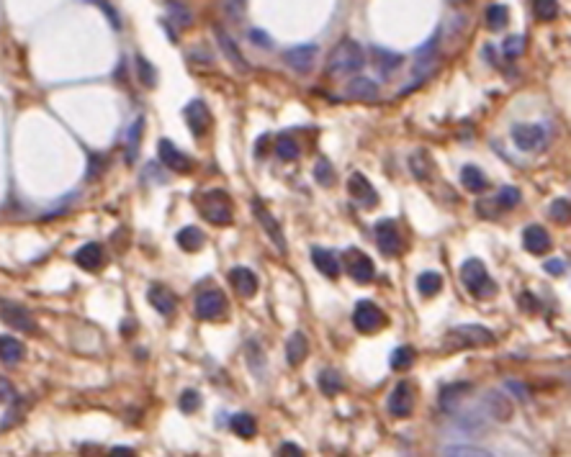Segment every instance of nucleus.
I'll list each match as a JSON object with an SVG mask.
<instances>
[{
	"instance_id": "nucleus-1",
	"label": "nucleus",
	"mask_w": 571,
	"mask_h": 457,
	"mask_svg": "<svg viewBox=\"0 0 571 457\" xmlns=\"http://www.w3.org/2000/svg\"><path fill=\"white\" fill-rule=\"evenodd\" d=\"M366 64V54L360 49V44L353 39H342V42L332 49L330 59H327V75L330 78H345V75H355L363 70Z\"/></svg>"
},
{
	"instance_id": "nucleus-2",
	"label": "nucleus",
	"mask_w": 571,
	"mask_h": 457,
	"mask_svg": "<svg viewBox=\"0 0 571 457\" xmlns=\"http://www.w3.org/2000/svg\"><path fill=\"white\" fill-rule=\"evenodd\" d=\"M196 208L206 221H212L217 226H229L232 224V201L224 190H206L196 198Z\"/></svg>"
},
{
	"instance_id": "nucleus-3",
	"label": "nucleus",
	"mask_w": 571,
	"mask_h": 457,
	"mask_svg": "<svg viewBox=\"0 0 571 457\" xmlns=\"http://www.w3.org/2000/svg\"><path fill=\"white\" fill-rule=\"evenodd\" d=\"M461 283L473 298H492L497 293V283L489 278L487 268L481 260H466L461 268Z\"/></svg>"
},
{
	"instance_id": "nucleus-4",
	"label": "nucleus",
	"mask_w": 571,
	"mask_h": 457,
	"mask_svg": "<svg viewBox=\"0 0 571 457\" xmlns=\"http://www.w3.org/2000/svg\"><path fill=\"white\" fill-rule=\"evenodd\" d=\"M494 334L487 329V326H479V324H461L456 329L448 331L445 337V345L448 350H463V347H479V345H492Z\"/></svg>"
},
{
	"instance_id": "nucleus-5",
	"label": "nucleus",
	"mask_w": 571,
	"mask_h": 457,
	"mask_svg": "<svg viewBox=\"0 0 571 457\" xmlns=\"http://www.w3.org/2000/svg\"><path fill=\"white\" fill-rule=\"evenodd\" d=\"M386 314L376 306V303H371V301H360L358 306H355V311H353V324H355V329L358 331H363V334H374V331H379V329H383L386 326Z\"/></svg>"
},
{
	"instance_id": "nucleus-6",
	"label": "nucleus",
	"mask_w": 571,
	"mask_h": 457,
	"mask_svg": "<svg viewBox=\"0 0 571 457\" xmlns=\"http://www.w3.org/2000/svg\"><path fill=\"white\" fill-rule=\"evenodd\" d=\"M250 208H253L255 218H258L260 226L265 229V234L270 237V242L278 247V252L286 254V249H289V247H286V237H283V229H281V224L273 218V213L265 208V203H263L260 198H253V201H250Z\"/></svg>"
},
{
	"instance_id": "nucleus-7",
	"label": "nucleus",
	"mask_w": 571,
	"mask_h": 457,
	"mask_svg": "<svg viewBox=\"0 0 571 457\" xmlns=\"http://www.w3.org/2000/svg\"><path fill=\"white\" fill-rule=\"evenodd\" d=\"M376 244H379V249L386 254V257H396V254L402 252V249H404L402 232H399L396 221H391V218H383V221H379V224H376Z\"/></svg>"
},
{
	"instance_id": "nucleus-8",
	"label": "nucleus",
	"mask_w": 571,
	"mask_h": 457,
	"mask_svg": "<svg viewBox=\"0 0 571 457\" xmlns=\"http://www.w3.org/2000/svg\"><path fill=\"white\" fill-rule=\"evenodd\" d=\"M226 311V298L219 288H206L196 298V314L201 321H214Z\"/></svg>"
},
{
	"instance_id": "nucleus-9",
	"label": "nucleus",
	"mask_w": 571,
	"mask_h": 457,
	"mask_svg": "<svg viewBox=\"0 0 571 457\" xmlns=\"http://www.w3.org/2000/svg\"><path fill=\"white\" fill-rule=\"evenodd\" d=\"M157 157H160V162H163L170 172H178V175H185V172H190V167H193V160H190L188 155H183L170 139L157 141Z\"/></svg>"
},
{
	"instance_id": "nucleus-10",
	"label": "nucleus",
	"mask_w": 571,
	"mask_h": 457,
	"mask_svg": "<svg viewBox=\"0 0 571 457\" xmlns=\"http://www.w3.org/2000/svg\"><path fill=\"white\" fill-rule=\"evenodd\" d=\"M415 388H412L409 380L396 383V388L388 396V414L396 416V419H407L412 414V408H415Z\"/></svg>"
},
{
	"instance_id": "nucleus-11",
	"label": "nucleus",
	"mask_w": 571,
	"mask_h": 457,
	"mask_svg": "<svg viewBox=\"0 0 571 457\" xmlns=\"http://www.w3.org/2000/svg\"><path fill=\"white\" fill-rule=\"evenodd\" d=\"M512 141L522 152H536L546 144V129L541 124H517L512 126Z\"/></svg>"
},
{
	"instance_id": "nucleus-12",
	"label": "nucleus",
	"mask_w": 571,
	"mask_h": 457,
	"mask_svg": "<svg viewBox=\"0 0 571 457\" xmlns=\"http://www.w3.org/2000/svg\"><path fill=\"white\" fill-rule=\"evenodd\" d=\"M0 319H3L8 326H13L16 331H34L36 329L34 316L28 314V309H23L21 303L6 301V298H0Z\"/></svg>"
},
{
	"instance_id": "nucleus-13",
	"label": "nucleus",
	"mask_w": 571,
	"mask_h": 457,
	"mask_svg": "<svg viewBox=\"0 0 571 457\" xmlns=\"http://www.w3.org/2000/svg\"><path fill=\"white\" fill-rule=\"evenodd\" d=\"M345 270L350 273V278L355 283H371L376 275L371 257L366 252H360V249H347L345 252Z\"/></svg>"
},
{
	"instance_id": "nucleus-14",
	"label": "nucleus",
	"mask_w": 571,
	"mask_h": 457,
	"mask_svg": "<svg viewBox=\"0 0 571 457\" xmlns=\"http://www.w3.org/2000/svg\"><path fill=\"white\" fill-rule=\"evenodd\" d=\"M347 190H350V198H353L355 203L360 208H374L379 203V193L371 183H368V177L363 172H353L350 180H347Z\"/></svg>"
},
{
	"instance_id": "nucleus-15",
	"label": "nucleus",
	"mask_w": 571,
	"mask_h": 457,
	"mask_svg": "<svg viewBox=\"0 0 571 457\" xmlns=\"http://www.w3.org/2000/svg\"><path fill=\"white\" fill-rule=\"evenodd\" d=\"M185 124L190 126L193 136H198V139L206 136V131L212 126V113H209L204 100H190L185 106Z\"/></svg>"
},
{
	"instance_id": "nucleus-16",
	"label": "nucleus",
	"mask_w": 571,
	"mask_h": 457,
	"mask_svg": "<svg viewBox=\"0 0 571 457\" xmlns=\"http://www.w3.org/2000/svg\"><path fill=\"white\" fill-rule=\"evenodd\" d=\"M147 301H149V306L155 311H160L163 316H175V311H178V298H175V293L168 288V285H160V283H155V285H149V290H147Z\"/></svg>"
},
{
	"instance_id": "nucleus-17",
	"label": "nucleus",
	"mask_w": 571,
	"mask_h": 457,
	"mask_svg": "<svg viewBox=\"0 0 571 457\" xmlns=\"http://www.w3.org/2000/svg\"><path fill=\"white\" fill-rule=\"evenodd\" d=\"M484 411L492 416L494 422H509L512 419V401L500 391H487L484 393Z\"/></svg>"
},
{
	"instance_id": "nucleus-18",
	"label": "nucleus",
	"mask_w": 571,
	"mask_h": 457,
	"mask_svg": "<svg viewBox=\"0 0 571 457\" xmlns=\"http://www.w3.org/2000/svg\"><path fill=\"white\" fill-rule=\"evenodd\" d=\"M314 57H317V44H299V47H291L286 49L283 59L289 67H294L296 72H309L311 64H314Z\"/></svg>"
},
{
	"instance_id": "nucleus-19",
	"label": "nucleus",
	"mask_w": 571,
	"mask_h": 457,
	"mask_svg": "<svg viewBox=\"0 0 571 457\" xmlns=\"http://www.w3.org/2000/svg\"><path fill=\"white\" fill-rule=\"evenodd\" d=\"M217 42H219V47H221V52H224V57L232 62V67L240 75H247L250 72V62H247L245 57H242V52H240V47H237V42H234L232 36L226 34L224 28H217Z\"/></svg>"
},
{
	"instance_id": "nucleus-20",
	"label": "nucleus",
	"mask_w": 571,
	"mask_h": 457,
	"mask_svg": "<svg viewBox=\"0 0 571 457\" xmlns=\"http://www.w3.org/2000/svg\"><path fill=\"white\" fill-rule=\"evenodd\" d=\"M522 244H525V249H528L530 254H546L550 252V247H553V242H550V234L546 232L541 224H530L525 232H522Z\"/></svg>"
},
{
	"instance_id": "nucleus-21",
	"label": "nucleus",
	"mask_w": 571,
	"mask_h": 457,
	"mask_svg": "<svg viewBox=\"0 0 571 457\" xmlns=\"http://www.w3.org/2000/svg\"><path fill=\"white\" fill-rule=\"evenodd\" d=\"M229 283H232V288L237 290L240 298H253L258 293V285H260L258 275L250 268H232L229 270Z\"/></svg>"
},
{
	"instance_id": "nucleus-22",
	"label": "nucleus",
	"mask_w": 571,
	"mask_h": 457,
	"mask_svg": "<svg viewBox=\"0 0 571 457\" xmlns=\"http://www.w3.org/2000/svg\"><path fill=\"white\" fill-rule=\"evenodd\" d=\"M75 262H78V268L88 270V273H96V270L103 268V262H106V254H103V247L98 242H88L83 244L75 252Z\"/></svg>"
},
{
	"instance_id": "nucleus-23",
	"label": "nucleus",
	"mask_w": 571,
	"mask_h": 457,
	"mask_svg": "<svg viewBox=\"0 0 571 457\" xmlns=\"http://www.w3.org/2000/svg\"><path fill=\"white\" fill-rule=\"evenodd\" d=\"M311 262H314V268L319 270V273L325 275V278H338L340 275V260H338V254L335 252H330V249H325V247H314L311 249Z\"/></svg>"
},
{
	"instance_id": "nucleus-24",
	"label": "nucleus",
	"mask_w": 571,
	"mask_h": 457,
	"mask_svg": "<svg viewBox=\"0 0 571 457\" xmlns=\"http://www.w3.org/2000/svg\"><path fill=\"white\" fill-rule=\"evenodd\" d=\"M306 355H309V339H306L304 331H294L289 337V342H286V360H289V365L291 367L301 365L304 360H306Z\"/></svg>"
},
{
	"instance_id": "nucleus-25",
	"label": "nucleus",
	"mask_w": 571,
	"mask_h": 457,
	"mask_svg": "<svg viewBox=\"0 0 571 457\" xmlns=\"http://www.w3.org/2000/svg\"><path fill=\"white\" fill-rule=\"evenodd\" d=\"M23 355H26V347L21 345V339L0 334V362L16 365V362H21L23 360Z\"/></svg>"
},
{
	"instance_id": "nucleus-26",
	"label": "nucleus",
	"mask_w": 571,
	"mask_h": 457,
	"mask_svg": "<svg viewBox=\"0 0 571 457\" xmlns=\"http://www.w3.org/2000/svg\"><path fill=\"white\" fill-rule=\"evenodd\" d=\"M461 183H463V188L468 190V193H476V196L489 188V180L484 177V172H481L476 165H466V167L461 170Z\"/></svg>"
},
{
	"instance_id": "nucleus-27",
	"label": "nucleus",
	"mask_w": 571,
	"mask_h": 457,
	"mask_svg": "<svg viewBox=\"0 0 571 457\" xmlns=\"http://www.w3.org/2000/svg\"><path fill=\"white\" fill-rule=\"evenodd\" d=\"M178 247L183 249V252H198L201 247L206 244V237L204 232L198 229V226H185V229H180L175 237Z\"/></svg>"
},
{
	"instance_id": "nucleus-28",
	"label": "nucleus",
	"mask_w": 571,
	"mask_h": 457,
	"mask_svg": "<svg viewBox=\"0 0 571 457\" xmlns=\"http://www.w3.org/2000/svg\"><path fill=\"white\" fill-rule=\"evenodd\" d=\"M347 95L355 100H376L379 98V85L368 78H355L347 83Z\"/></svg>"
},
{
	"instance_id": "nucleus-29",
	"label": "nucleus",
	"mask_w": 571,
	"mask_h": 457,
	"mask_svg": "<svg viewBox=\"0 0 571 457\" xmlns=\"http://www.w3.org/2000/svg\"><path fill=\"white\" fill-rule=\"evenodd\" d=\"M471 383H453V386H445L443 393H440V406H443V411H453V408L458 406L461 398H463L468 391H471Z\"/></svg>"
},
{
	"instance_id": "nucleus-30",
	"label": "nucleus",
	"mask_w": 571,
	"mask_h": 457,
	"mask_svg": "<svg viewBox=\"0 0 571 457\" xmlns=\"http://www.w3.org/2000/svg\"><path fill=\"white\" fill-rule=\"evenodd\" d=\"M142 131H144V116H137V121L129 126V131H127V162L129 165H134L137 155H139Z\"/></svg>"
},
{
	"instance_id": "nucleus-31",
	"label": "nucleus",
	"mask_w": 571,
	"mask_h": 457,
	"mask_svg": "<svg viewBox=\"0 0 571 457\" xmlns=\"http://www.w3.org/2000/svg\"><path fill=\"white\" fill-rule=\"evenodd\" d=\"M404 62L402 54H396V52H388V49H381V47H374V64L383 72V78H388L391 72Z\"/></svg>"
},
{
	"instance_id": "nucleus-32",
	"label": "nucleus",
	"mask_w": 571,
	"mask_h": 457,
	"mask_svg": "<svg viewBox=\"0 0 571 457\" xmlns=\"http://www.w3.org/2000/svg\"><path fill=\"white\" fill-rule=\"evenodd\" d=\"M440 288H443V275L440 273L427 270V273L417 275V290H420V296L430 298L435 296V293H440Z\"/></svg>"
},
{
	"instance_id": "nucleus-33",
	"label": "nucleus",
	"mask_w": 571,
	"mask_h": 457,
	"mask_svg": "<svg viewBox=\"0 0 571 457\" xmlns=\"http://www.w3.org/2000/svg\"><path fill=\"white\" fill-rule=\"evenodd\" d=\"M319 391L325 396H338V393H342V378H340V373L338 370H332V367H325L322 373H319Z\"/></svg>"
},
{
	"instance_id": "nucleus-34",
	"label": "nucleus",
	"mask_w": 571,
	"mask_h": 457,
	"mask_svg": "<svg viewBox=\"0 0 571 457\" xmlns=\"http://www.w3.org/2000/svg\"><path fill=\"white\" fill-rule=\"evenodd\" d=\"M443 457H497V455L484 450V447H473V444H445Z\"/></svg>"
},
{
	"instance_id": "nucleus-35",
	"label": "nucleus",
	"mask_w": 571,
	"mask_h": 457,
	"mask_svg": "<svg viewBox=\"0 0 571 457\" xmlns=\"http://www.w3.org/2000/svg\"><path fill=\"white\" fill-rule=\"evenodd\" d=\"M229 427H232L234 434L242 437V439H250V437H255V432H258V424H255V419L250 414H234Z\"/></svg>"
},
{
	"instance_id": "nucleus-36",
	"label": "nucleus",
	"mask_w": 571,
	"mask_h": 457,
	"mask_svg": "<svg viewBox=\"0 0 571 457\" xmlns=\"http://www.w3.org/2000/svg\"><path fill=\"white\" fill-rule=\"evenodd\" d=\"M517 203H520V190L512 188V185L500 188V193L494 198V206H497L500 211H509V208H515Z\"/></svg>"
},
{
	"instance_id": "nucleus-37",
	"label": "nucleus",
	"mask_w": 571,
	"mask_h": 457,
	"mask_svg": "<svg viewBox=\"0 0 571 457\" xmlns=\"http://www.w3.org/2000/svg\"><path fill=\"white\" fill-rule=\"evenodd\" d=\"M509 21V13H507V6H502V3H492V6L487 8V23L492 31H500V28H504Z\"/></svg>"
},
{
	"instance_id": "nucleus-38",
	"label": "nucleus",
	"mask_w": 571,
	"mask_h": 457,
	"mask_svg": "<svg viewBox=\"0 0 571 457\" xmlns=\"http://www.w3.org/2000/svg\"><path fill=\"white\" fill-rule=\"evenodd\" d=\"M409 167H412L415 177L425 180V177H427V175H430V172H432V160H430V155H427L425 149L415 152V155H412V160H409Z\"/></svg>"
},
{
	"instance_id": "nucleus-39",
	"label": "nucleus",
	"mask_w": 571,
	"mask_h": 457,
	"mask_svg": "<svg viewBox=\"0 0 571 457\" xmlns=\"http://www.w3.org/2000/svg\"><path fill=\"white\" fill-rule=\"evenodd\" d=\"M417 360V352L412 350V347H396L394 352H391V367L394 370H409V367L415 365Z\"/></svg>"
},
{
	"instance_id": "nucleus-40",
	"label": "nucleus",
	"mask_w": 571,
	"mask_h": 457,
	"mask_svg": "<svg viewBox=\"0 0 571 457\" xmlns=\"http://www.w3.org/2000/svg\"><path fill=\"white\" fill-rule=\"evenodd\" d=\"M314 180H317L322 188H330L335 183V167H332V162L327 157H319L317 165H314Z\"/></svg>"
},
{
	"instance_id": "nucleus-41",
	"label": "nucleus",
	"mask_w": 571,
	"mask_h": 457,
	"mask_svg": "<svg viewBox=\"0 0 571 457\" xmlns=\"http://www.w3.org/2000/svg\"><path fill=\"white\" fill-rule=\"evenodd\" d=\"M137 70H139V80H142V85L144 88H155L157 85V72H155V67L144 59L142 54H137Z\"/></svg>"
},
{
	"instance_id": "nucleus-42",
	"label": "nucleus",
	"mask_w": 571,
	"mask_h": 457,
	"mask_svg": "<svg viewBox=\"0 0 571 457\" xmlns=\"http://www.w3.org/2000/svg\"><path fill=\"white\" fill-rule=\"evenodd\" d=\"M275 155L281 157V160H296L299 157V144L289 136H281V139L275 141Z\"/></svg>"
},
{
	"instance_id": "nucleus-43",
	"label": "nucleus",
	"mask_w": 571,
	"mask_h": 457,
	"mask_svg": "<svg viewBox=\"0 0 571 457\" xmlns=\"http://www.w3.org/2000/svg\"><path fill=\"white\" fill-rule=\"evenodd\" d=\"M533 8H536L538 21H553L558 16V3H553V0H538Z\"/></svg>"
},
{
	"instance_id": "nucleus-44",
	"label": "nucleus",
	"mask_w": 571,
	"mask_h": 457,
	"mask_svg": "<svg viewBox=\"0 0 571 457\" xmlns=\"http://www.w3.org/2000/svg\"><path fill=\"white\" fill-rule=\"evenodd\" d=\"M201 408V393L198 391H183V396H180V411L183 414H193V411H198Z\"/></svg>"
},
{
	"instance_id": "nucleus-45",
	"label": "nucleus",
	"mask_w": 571,
	"mask_h": 457,
	"mask_svg": "<svg viewBox=\"0 0 571 457\" xmlns=\"http://www.w3.org/2000/svg\"><path fill=\"white\" fill-rule=\"evenodd\" d=\"M550 218L558 221V224H566L569 221V198H556L553 203H550Z\"/></svg>"
},
{
	"instance_id": "nucleus-46",
	"label": "nucleus",
	"mask_w": 571,
	"mask_h": 457,
	"mask_svg": "<svg viewBox=\"0 0 571 457\" xmlns=\"http://www.w3.org/2000/svg\"><path fill=\"white\" fill-rule=\"evenodd\" d=\"M502 52L507 57H520L525 52V36L515 34V36H507L504 44H502Z\"/></svg>"
},
{
	"instance_id": "nucleus-47",
	"label": "nucleus",
	"mask_w": 571,
	"mask_h": 457,
	"mask_svg": "<svg viewBox=\"0 0 571 457\" xmlns=\"http://www.w3.org/2000/svg\"><path fill=\"white\" fill-rule=\"evenodd\" d=\"M168 8H170V16H173L180 26H188V23L193 21V16H190V11L183 6V3H170Z\"/></svg>"
},
{
	"instance_id": "nucleus-48",
	"label": "nucleus",
	"mask_w": 571,
	"mask_h": 457,
	"mask_svg": "<svg viewBox=\"0 0 571 457\" xmlns=\"http://www.w3.org/2000/svg\"><path fill=\"white\" fill-rule=\"evenodd\" d=\"M504 386H507L509 391H512V393H515L517 398H520V401H530V391H528V386H525V383H517V380L509 378L507 383H504Z\"/></svg>"
},
{
	"instance_id": "nucleus-49",
	"label": "nucleus",
	"mask_w": 571,
	"mask_h": 457,
	"mask_svg": "<svg viewBox=\"0 0 571 457\" xmlns=\"http://www.w3.org/2000/svg\"><path fill=\"white\" fill-rule=\"evenodd\" d=\"M278 457H304V452H301V447H299V444L286 442V444H281V452H278Z\"/></svg>"
},
{
	"instance_id": "nucleus-50",
	"label": "nucleus",
	"mask_w": 571,
	"mask_h": 457,
	"mask_svg": "<svg viewBox=\"0 0 571 457\" xmlns=\"http://www.w3.org/2000/svg\"><path fill=\"white\" fill-rule=\"evenodd\" d=\"M250 42H253V44H260V47H273V42H270L268 36L263 34L260 28H253V31H250Z\"/></svg>"
},
{
	"instance_id": "nucleus-51",
	"label": "nucleus",
	"mask_w": 571,
	"mask_h": 457,
	"mask_svg": "<svg viewBox=\"0 0 571 457\" xmlns=\"http://www.w3.org/2000/svg\"><path fill=\"white\" fill-rule=\"evenodd\" d=\"M543 268L548 270L550 275H564L566 273V262L564 260H548Z\"/></svg>"
},
{
	"instance_id": "nucleus-52",
	"label": "nucleus",
	"mask_w": 571,
	"mask_h": 457,
	"mask_svg": "<svg viewBox=\"0 0 571 457\" xmlns=\"http://www.w3.org/2000/svg\"><path fill=\"white\" fill-rule=\"evenodd\" d=\"M13 398V388L6 378H0V401H11Z\"/></svg>"
},
{
	"instance_id": "nucleus-53",
	"label": "nucleus",
	"mask_w": 571,
	"mask_h": 457,
	"mask_svg": "<svg viewBox=\"0 0 571 457\" xmlns=\"http://www.w3.org/2000/svg\"><path fill=\"white\" fill-rule=\"evenodd\" d=\"M98 6L103 8V11H106V16H108V18H111L113 28H119L121 23H119V16H116V8H113V6H108V3H98Z\"/></svg>"
},
{
	"instance_id": "nucleus-54",
	"label": "nucleus",
	"mask_w": 571,
	"mask_h": 457,
	"mask_svg": "<svg viewBox=\"0 0 571 457\" xmlns=\"http://www.w3.org/2000/svg\"><path fill=\"white\" fill-rule=\"evenodd\" d=\"M108 457H137L134 450H129V447H113L111 452H108Z\"/></svg>"
}]
</instances>
